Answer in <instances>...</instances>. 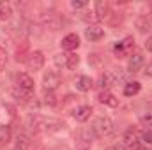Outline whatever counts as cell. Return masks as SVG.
<instances>
[{
    "label": "cell",
    "mask_w": 152,
    "mask_h": 150,
    "mask_svg": "<svg viewBox=\"0 0 152 150\" xmlns=\"http://www.w3.org/2000/svg\"><path fill=\"white\" fill-rule=\"evenodd\" d=\"M4 67H5V57H4V55L0 53V71H2Z\"/></svg>",
    "instance_id": "cell-24"
},
{
    "label": "cell",
    "mask_w": 152,
    "mask_h": 150,
    "mask_svg": "<svg viewBox=\"0 0 152 150\" xmlns=\"http://www.w3.org/2000/svg\"><path fill=\"white\" fill-rule=\"evenodd\" d=\"M60 46H62V50H66V51H75L76 48L80 46V37H78L76 34H67L66 37L60 41Z\"/></svg>",
    "instance_id": "cell-4"
},
{
    "label": "cell",
    "mask_w": 152,
    "mask_h": 150,
    "mask_svg": "<svg viewBox=\"0 0 152 150\" xmlns=\"http://www.w3.org/2000/svg\"><path fill=\"white\" fill-rule=\"evenodd\" d=\"M16 81H18V87H20V90H25V92H32V90H34V79L27 74V73H21V74H18Z\"/></svg>",
    "instance_id": "cell-5"
},
{
    "label": "cell",
    "mask_w": 152,
    "mask_h": 150,
    "mask_svg": "<svg viewBox=\"0 0 152 150\" xmlns=\"http://www.w3.org/2000/svg\"><path fill=\"white\" fill-rule=\"evenodd\" d=\"M58 85H60V76H58V73H55V71H46L44 73V76H42V87H44L46 92L57 90Z\"/></svg>",
    "instance_id": "cell-2"
},
{
    "label": "cell",
    "mask_w": 152,
    "mask_h": 150,
    "mask_svg": "<svg viewBox=\"0 0 152 150\" xmlns=\"http://www.w3.org/2000/svg\"><path fill=\"white\" fill-rule=\"evenodd\" d=\"M106 150H120V149H118V147L115 145V147H108V149H106Z\"/></svg>",
    "instance_id": "cell-26"
},
{
    "label": "cell",
    "mask_w": 152,
    "mask_h": 150,
    "mask_svg": "<svg viewBox=\"0 0 152 150\" xmlns=\"http://www.w3.org/2000/svg\"><path fill=\"white\" fill-rule=\"evenodd\" d=\"M9 138H11V127H9V125L0 124V145L7 143V141H9Z\"/></svg>",
    "instance_id": "cell-17"
},
{
    "label": "cell",
    "mask_w": 152,
    "mask_h": 150,
    "mask_svg": "<svg viewBox=\"0 0 152 150\" xmlns=\"http://www.w3.org/2000/svg\"><path fill=\"white\" fill-rule=\"evenodd\" d=\"M118 79H122V76L118 74V73H113V71H106L104 74L101 76L99 83H101L103 87H112V85H117V83H118Z\"/></svg>",
    "instance_id": "cell-7"
},
{
    "label": "cell",
    "mask_w": 152,
    "mask_h": 150,
    "mask_svg": "<svg viewBox=\"0 0 152 150\" xmlns=\"http://www.w3.org/2000/svg\"><path fill=\"white\" fill-rule=\"evenodd\" d=\"M133 42H134V41L131 37H126L124 41L117 42V44H115V53H117V55H126V53H127V48H131Z\"/></svg>",
    "instance_id": "cell-13"
},
{
    "label": "cell",
    "mask_w": 152,
    "mask_h": 150,
    "mask_svg": "<svg viewBox=\"0 0 152 150\" xmlns=\"http://www.w3.org/2000/svg\"><path fill=\"white\" fill-rule=\"evenodd\" d=\"M103 36H104V30L101 27H94L92 25V27H87L85 28V37L88 39V41H92V42L94 41H99Z\"/></svg>",
    "instance_id": "cell-8"
},
{
    "label": "cell",
    "mask_w": 152,
    "mask_h": 150,
    "mask_svg": "<svg viewBox=\"0 0 152 150\" xmlns=\"http://www.w3.org/2000/svg\"><path fill=\"white\" fill-rule=\"evenodd\" d=\"M30 149V138L27 134H18L16 143H14V150H28Z\"/></svg>",
    "instance_id": "cell-15"
},
{
    "label": "cell",
    "mask_w": 152,
    "mask_h": 150,
    "mask_svg": "<svg viewBox=\"0 0 152 150\" xmlns=\"http://www.w3.org/2000/svg\"><path fill=\"white\" fill-rule=\"evenodd\" d=\"M28 69L30 71H41L42 69V66H44V55H42V51H34L30 57H28Z\"/></svg>",
    "instance_id": "cell-3"
},
{
    "label": "cell",
    "mask_w": 152,
    "mask_h": 150,
    "mask_svg": "<svg viewBox=\"0 0 152 150\" xmlns=\"http://www.w3.org/2000/svg\"><path fill=\"white\" fill-rule=\"evenodd\" d=\"M106 12H108V5H106V2H96V20H104V16H106Z\"/></svg>",
    "instance_id": "cell-16"
},
{
    "label": "cell",
    "mask_w": 152,
    "mask_h": 150,
    "mask_svg": "<svg viewBox=\"0 0 152 150\" xmlns=\"http://www.w3.org/2000/svg\"><path fill=\"white\" fill-rule=\"evenodd\" d=\"M113 120L112 118H108V117H99L96 122H94V125H92V131L96 133V136H108V134H112L113 133Z\"/></svg>",
    "instance_id": "cell-1"
},
{
    "label": "cell",
    "mask_w": 152,
    "mask_h": 150,
    "mask_svg": "<svg viewBox=\"0 0 152 150\" xmlns=\"http://www.w3.org/2000/svg\"><path fill=\"white\" fill-rule=\"evenodd\" d=\"M90 113H92V108L90 106H78L75 111H73V117H75L78 122H85L90 118Z\"/></svg>",
    "instance_id": "cell-10"
},
{
    "label": "cell",
    "mask_w": 152,
    "mask_h": 150,
    "mask_svg": "<svg viewBox=\"0 0 152 150\" xmlns=\"http://www.w3.org/2000/svg\"><path fill=\"white\" fill-rule=\"evenodd\" d=\"M140 88H142V85H140L138 81H127L126 87H124V95L133 97V95H136V94L140 92Z\"/></svg>",
    "instance_id": "cell-14"
},
{
    "label": "cell",
    "mask_w": 152,
    "mask_h": 150,
    "mask_svg": "<svg viewBox=\"0 0 152 150\" xmlns=\"http://www.w3.org/2000/svg\"><path fill=\"white\" fill-rule=\"evenodd\" d=\"M78 64H80L78 55H75V53L66 55V67H67V69H76V66H78Z\"/></svg>",
    "instance_id": "cell-18"
},
{
    "label": "cell",
    "mask_w": 152,
    "mask_h": 150,
    "mask_svg": "<svg viewBox=\"0 0 152 150\" xmlns=\"http://www.w3.org/2000/svg\"><path fill=\"white\" fill-rule=\"evenodd\" d=\"M142 141L145 143V145H152V131H143L142 133Z\"/></svg>",
    "instance_id": "cell-20"
},
{
    "label": "cell",
    "mask_w": 152,
    "mask_h": 150,
    "mask_svg": "<svg viewBox=\"0 0 152 150\" xmlns=\"http://www.w3.org/2000/svg\"><path fill=\"white\" fill-rule=\"evenodd\" d=\"M11 14H12L11 5H7V4H0V21H5Z\"/></svg>",
    "instance_id": "cell-19"
},
{
    "label": "cell",
    "mask_w": 152,
    "mask_h": 150,
    "mask_svg": "<svg viewBox=\"0 0 152 150\" xmlns=\"http://www.w3.org/2000/svg\"><path fill=\"white\" fill-rule=\"evenodd\" d=\"M142 122L147 124V125H152V111H147L143 117H142Z\"/></svg>",
    "instance_id": "cell-23"
},
{
    "label": "cell",
    "mask_w": 152,
    "mask_h": 150,
    "mask_svg": "<svg viewBox=\"0 0 152 150\" xmlns=\"http://www.w3.org/2000/svg\"><path fill=\"white\" fill-rule=\"evenodd\" d=\"M145 73H147V76H151L152 78V64L151 66H147V71H145Z\"/></svg>",
    "instance_id": "cell-25"
},
{
    "label": "cell",
    "mask_w": 152,
    "mask_h": 150,
    "mask_svg": "<svg viewBox=\"0 0 152 150\" xmlns=\"http://www.w3.org/2000/svg\"><path fill=\"white\" fill-rule=\"evenodd\" d=\"M138 138H140L138 131H134V129H127V131L124 133V136H122V141H124V145H126L127 149H133L134 145H138Z\"/></svg>",
    "instance_id": "cell-6"
},
{
    "label": "cell",
    "mask_w": 152,
    "mask_h": 150,
    "mask_svg": "<svg viewBox=\"0 0 152 150\" xmlns=\"http://www.w3.org/2000/svg\"><path fill=\"white\" fill-rule=\"evenodd\" d=\"M75 87H76V90H80V92H88L92 88V79L88 76H80L75 81Z\"/></svg>",
    "instance_id": "cell-11"
},
{
    "label": "cell",
    "mask_w": 152,
    "mask_h": 150,
    "mask_svg": "<svg viewBox=\"0 0 152 150\" xmlns=\"http://www.w3.org/2000/svg\"><path fill=\"white\" fill-rule=\"evenodd\" d=\"M142 66H143V57H142V55H133V57L129 58L127 69H129L131 73H138V71L142 69Z\"/></svg>",
    "instance_id": "cell-12"
},
{
    "label": "cell",
    "mask_w": 152,
    "mask_h": 150,
    "mask_svg": "<svg viewBox=\"0 0 152 150\" xmlns=\"http://www.w3.org/2000/svg\"><path fill=\"white\" fill-rule=\"evenodd\" d=\"M55 64L60 67H66V55H57L55 57Z\"/></svg>",
    "instance_id": "cell-22"
},
{
    "label": "cell",
    "mask_w": 152,
    "mask_h": 150,
    "mask_svg": "<svg viewBox=\"0 0 152 150\" xmlns=\"http://www.w3.org/2000/svg\"><path fill=\"white\" fill-rule=\"evenodd\" d=\"M99 101H101L103 104L110 106V108H117V106H118V99L115 97L112 92H108V90H104V92L99 94Z\"/></svg>",
    "instance_id": "cell-9"
},
{
    "label": "cell",
    "mask_w": 152,
    "mask_h": 150,
    "mask_svg": "<svg viewBox=\"0 0 152 150\" xmlns=\"http://www.w3.org/2000/svg\"><path fill=\"white\" fill-rule=\"evenodd\" d=\"M88 5V2H85V0H73L71 2V7L73 9H83V7H87Z\"/></svg>",
    "instance_id": "cell-21"
}]
</instances>
